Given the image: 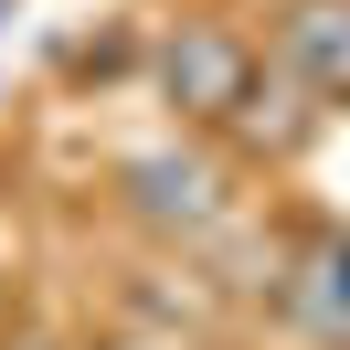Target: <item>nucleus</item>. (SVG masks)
<instances>
[{
    "instance_id": "nucleus-1",
    "label": "nucleus",
    "mask_w": 350,
    "mask_h": 350,
    "mask_svg": "<svg viewBox=\"0 0 350 350\" xmlns=\"http://www.w3.org/2000/svg\"><path fill=\"white\" fill-rule=\"evenodd\" d=\"M255 43H244L234 22H170L159 32V96H170L180 117H244V96H255Z\"/></svg>"
},
{
    "instance_id": "nucleus-2",
    "label": "nucleus",
    "mask_w": 350,
    "mask_h": 350,
    "mask_svg": "<svg viewBox=\"0 0 350 350\" xmlns=\"http://www.w3.org/2000/svg\"><path fill=\"white\" fill-rule=\"evenodd\" d=\"M117 191H128V213L149 223V234H213L223 213H234V191H223V159L213 149H138V159H117Z\"/></svg>"
},
{
    "instance_id": "nucleus-3",
    "label": "nucleus",
    "mask_w": 350,
    "mask_h": 350,
    "mask_svg": "<svg viewBox=\"0 0 350 350\" xmlns=\"http://www.w3.org/2000/svg\"><path fill=\"white\" fill-rule=\"evenodd\" d=\"M276 75L319 117L350 107V0H286L276 11Z\"/></svg>"
},
{
    "instance_id": "nucleus-4",
    "label": "nucleus",
    "mask_w": 350,
    "mask_h": 350,
    "mask_svg": "<svg viewBox=\"0 0 350 350\" xmlns=\"http://www.w3.org/2000/svg\"><path fill=\"white\" fill-rule=\"evenodd\" d=\"M286 319L319 350H350V234L340 223H319V234L297 244V265H286Z\"/></svg>"
},
{
    "instance_id": "nucleus-5",
    "label": "nucleus",
    "mask_w": 350,
    "mask_h": 350,
    "mask_svg": "<svg viewBox=\"0 0 350 350\" xmlns=\"http://www.w3.org/2000/svg\"><path fill=\"white\" fill-rule=\"evenodd\" d=\"M22 350H43V340H22Z\"/></svg>"
}]
</instances>
